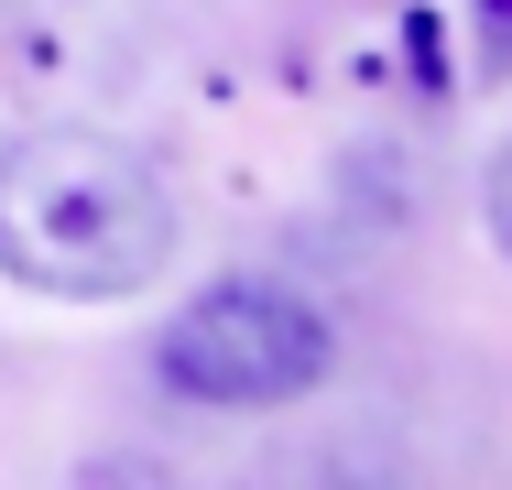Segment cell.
Instances as JSON below:
<instances>
[{
	"mask_svg": "<svg viewBox=\"0 0 512 490\" xmlns=\"http://www.w3.org/2000/svg\"><path fill=\"white\" fill-rule=\"evenodd\" d=\"M186 207L153 153L109 131H22L0 142V273L55 305H131L175 273Z\"/></svg>",
	"mask_w": 512,
	"mask_h": 490,
	"instance_id": "obj_1",
	"label": "cell"
},
{
	"mask_svg": "<svg viewBox=\"0 0 512 490\" xmlns=\"http://www.w3.org/2000/svg\"><path fill=\"white\" fill-rule=\"evenodd\" d=\"M338 371V316L284 273H218L153 327V382L197 414H273Z\"/></svg>",
	"mask_w": 512,
	"mask_h": 490,
	"instance_id": "obj_2",
	"label": "cell"
},
{
	"mask_svg": "<svg viewBox=\"0 0 512 490\" xmlns=\"http://www.w3.org/2000/svg\"><path fill=\"white\" fill-rule=\"evenodd\" d=\"M480 229H491V251L512 262V142H491V164H480Z\"/></svg>",
	"mask_w": 512,
	"mask_h": 490,
	"instance_id": "obj_3",
	"label": "cell"
},
{
	"mask_svg": "<svg viewBox=\"0 0 512 490\" xmlns=\"http://www.w3.org/2000/svg\"><path fill=\"white\" fill-rule=\"evenodd\" d=\"M480 55L512 66V0H480Z\"/></svg>",
	"mask_w": 512,
	"mask_h": 490,
	"instance_id": "obj_4",
	"label": "cell"
}]
</instances>
